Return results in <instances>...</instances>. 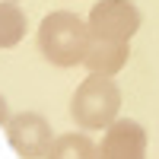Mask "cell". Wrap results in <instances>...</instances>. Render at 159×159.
I'll use <instances>...</instances> for the list:
<instances>
[{
    "label": "cell",
    "mask_w": 159,
    "mask_h": 159,
    "mask_svg": "<svg viewBox=\"0 0 159 159\" xmlns=\"http://www.w3.org/2000/svg\"><path fill=\"white\" fill-rule=\"evenodd\" d=\"M13 3H16V0H13Z\"/></svg>",
    "instance_id": "cell-10"
},
{
    "label": "cell",
    "mask_w": 159,
    "mask_h": 159,
    "mask_svg": "<svg viewBox=\"0 0 159 159\" xmlns=\"http://www.w3.org/2000/svg\"><path fill=\"white\" fill-rule=\"evenodd\" d=\"M25 35V16L22 10L13 3V0H3L0 3V51L16 48Z\"/></svg>",
    "instance_id": "cell-8"
},
{
    "label": "cell",
    "mask_w": 159,
    "mask_h": 159,
    "mask_svg": "<svg viewBox=\"0 0 159 159\" xmlns=\"http://www.w3.org/2000/svg\"><path fill=\"white\" fill-rule=\"evenodd\" d=\"M92 42L89 22H83L76 13L57 10L48 13L42 29H38V48H42L45 61L57 64V67H76L86 61V51Z\"/></svg>",
    "instance_id": "cell-1"
},
{
    "label": "cell",
    "mask_w": 159,
    "mask_h": 159,
    "mask_svg": "<svg viewBox=\"0 0 159 159\" xmlns=\"http://www.w3.org/2000/svg\"><path fill=\"white\" fill-rule=\"evenodd\" d=\"M10 121V115H7V102H3V96H0V124H7Z\"/></svg>",
    "instance_id": "cell-9"
},
{
    "label": "cell",
    "mask_w": 159,
    "mask_h": 159,
    "mask_svg": "<svg viewBox=\"0 0 159 159\" xmlns=\"http://www.w3.org/2000/svg\"><path fill=\"white\" fill-rule=\"evenodd\" d=\"M118 108H121V89L111 76L102 73H89L70 99L73 121L86 130H105L111 121H118Z\"/></svg>",
    "instance_id": "cell-2"
},
{
    "label": "cell",
    "mask_w": 159,
    "mask_h": 159,
    "mask_svg": "<svg viewBox=\"0 0 159 159\" xmlns=\"http://www.w3.org/2000/svg\"><path fill=\"white\" fill-rule=\"evenodd\" d=\"M7 140L22 159H45L51 143H54V134H51V124L42 115L22 111L7 121Z\"/></svg>",
    "instance_id": "cell-4"
},
{
    "label": "cell",
    "mask_w": 159,
    "mask_h": 159,
    "mask_svg": "<svg viewBox=\"0 0 159 159\" xmlns=\"http://www.w3.org/2000/svg\"><path fill=\"white\" fill-rule=\"evenodd\" d=\"M45 159H99V147L86 134H61L54 137Z\"/></svg>",
    "instance_id": "cell-7"
},
{
    "label": "cell",
    "mask_w": 159,
    "mask_h": 159,
    "mask_svg": "<svg viewBox=\"0 0 159 159\" xmlns=\"http://www.w3.org/2000/svg\"><path fill=\"white\" fill-rule=\"evenodd\" d=\"M130 48L127 42H111V38H92L89 51H86V67L89 73H102V76H115L118 70L127 64Z\"/></svg>",
    "instance_id": "cell-6"
},
{
    "label": "cell",
    "mask_w": 159,
    "mask_h": 159,
    "mask_svg": "<svg viewBox=\"0 0 159 159\" xmlns=\"http://www.w3.org/2000/svg\"><path fill=\"white\" fill-rule=\"evenodd\" d=\"M89 32L92 38H111V42H130L140 29V10L130 0H99L89 10Z\"/></svg>",
    "instance_id": "cell-3"
},
{
    "label": "cell",
    "mask_w": 159,
    "mask_h": 159,
    "mask_svg": "<svg viewBox=\"0 0 159 159\" xmlns=\"http://www.w3.org/2000/svg\"><path fill=\"white\" fill-rule=\"evenodd\" d=\"M99 159H147V130L134 118H118L105 127Z\"/></svg>",
    "instance_id": "cell-5"
}]
</instances>
